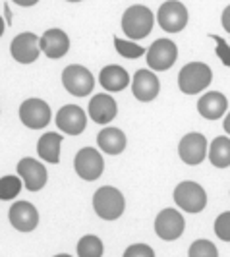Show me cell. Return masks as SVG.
Segmentation results:
<instances>
[{
  "instance_id": "cell-12",
  "label": "cell",
  "mask_w": 230,
  "mask_h": 257,
  "mask_svg": "<svg viewBox=\"0 0 230 257\" xmlns=\"http://www.w3.org/2000/svg\"><path fill=\"white\" fill-rule=\"evenodd\" d=\"M184 228H186V220L182 217V213L174 207L163 209L155 219V232L165 242L178 240L180 236L184 234Z\"/></svg>"
},
{
  "instance_id": "cell-7",
  "label": "cell",
  "mask_w": 230,
  "mask_h": 257,
  "mask_svg": "<svg viewBox=\"0 0 230 257\" xmlns=\"http://www.w3.org/2000/svg\"><path fill=\"white\" fill-rule=\"evenodd\" d=\"M20 120L22 124L29 130H43L51 124L52 118V110L47 101L43 99H37V97H31V99H26L24 103L20 104Z\"/></svg>"
},
{
  "instance_id": "cell-33",
  "label": "cell",
  "mask_w": 230,
  "mask_h": 257,
  "mask_svg": "<svg viewBox=\"0 0 230 257\" xmlns=\"http://www.w3.org/2000/svg\"><path fill=\"white\" fill-rule=\"evenodd\" d=\"M222 128H224V134H226V136H230V110L226 112L224 120H222Z\"/></svg>"
},
{
  "instance_id": "cell-3",
  "label": "cell",
  "mask_w": 230,
  "mask_h": 257,
  "mask_svg": "<svg viewBox=\"0 0 230 257\" xmlns=\"http://www.w3.org/2000/svg\"><path fill=\"white\" fill-rule=\"evenodd\" d=\"M213 81V72L205 62H188L178 72V89L184 95L203 93Z\"/></svg>"
},
{
  "instance_id": "cell-30",
  "label": "cell",
  "mask_w": 230,
  "mask_h": 257,
  "mask_svg": "<svg viewBox=\"0 0 230 257\" xmlns=\"http://www.w3.org/2000/svg\"><path fill=\"white\" fill-rule=\"evenodd\" d=\"M124 257H155V249L147 244H132L126 247Z\"/></svg>"
},
{
  "instance_id": "cell-23",
  "label": "cell",
  "mask_w": 230,
  "mask_h": 257,
  "mask_svg": "<svg viewBox=\"0 0 230 257\" xmlns=\"http://www.w3.org/2000/svg\"><path fill=\"white\" fill-rule=\"evenodd\" d=\"M209 163L215 168L230 167V136H218L209 145Z\"/></svg>"
},
{
  "instance_id": "cell-10",
  "label": "cell",
  "mask_w": 230,
  "mask_h": 257,
  "mask_svg": "<svg viewBox=\"0 0 230 257\" xmlns=\"http://www.w3.org/2000/svg\"><path fill=\"white\" fill-rule=\"evenodd\" d=\"M207 149H209V143H207V138L203 134L190 132L178 143L180 161L188 167H197L207 159Z\"/></svg>"
},
{
  "instance_id": "cell-15",
  "label": "cell",
  "mask_w": 230,
  "mask_h": 257,
  "mask_svg": "<svg viewBox=\"0 0 230 257\" xmlns=\"http://www.w3.org/2000/svg\"><path fill=\"white\" fill-rule=\"evenodd\" d=\"M132 93L140 103H151L161 93V81L153 70L141 68L132 77Z\"/></svg>"
},
{
  "instance_id": "cell-22",
  "label": "cell",
  "mask_w": 230,
  "mask_h": 257,
  "mask_svg": "<svg viewBox=\"0 0 230 257\" xmlns=\"http://www.w3.org/2000/svg\"><path fill=\"white\" fill-rule=\"evenodd\" d=\"M62 136L56 132H47L39 138L37 142V155L45 163L58 165L60 163V147H62Z\"/></svg>"
},
{
  "instance_id": "cell-21",
  "label": "cell",
  "mask_w": 230,
  "mask_h": 257,
  "mask_svg": "<svg viewBox=\"0 0 230 257\" xmlns=\"http://www.w3.org/2000/svg\"><path fill=\"white\" fill-rule=\"evenodd\" d=\"M126 134L120 128H112V126H104V128L97 134V145L104 155H120L126 149Z\"/></svg>"
},
{
  "instance_id": "cell-28",
  "label": "cell",
  "mask_w": 230,
  "mask_h": 257,
  "mask_svg": "<svg viewBox=\"0 0 230 257\" xmlns=\"http://www.w3.org/2000/svg\"><path fill=\"white\" fill-rule=\"evenodd\" d=\"M215 234L218 240L222 242H230V211L220 213L215 220Z\"/></svg>"
},
{
  "instance_id": "cell-1",
  "label": "cell",
  "mask_w": 230,
  "mask_h": 257,
  "mask_svg": "<svg viewBox=\"0 0 230 257\" xmlns=\"http://www.w3.org/2000/svg\"><path fill=\"white\" fill-rule=\"evenodd\" d=\"M122 31L130 41H141L145 39L155 26V14L143 6V4H132L122 14Z\"/></svg>"
},
{
  "instance_id": "cell-4",
  "label": "cell",
  "mask_w": 230,
  "mask_h": 257,
  "mask_svg": "<svg viewBox=\"0 0 230 257\" xmlns=\"http://www.w3.org/2000/svg\"><path fill=\"white\" fill-rule=\"evenodd\" d=\"M172 197L180 211L190 213V215H197L207 207V192L193 180L180 182L172 192Z\"/></svg>"
},
{
  "instance_id": "cell-19",
  "label": "cell",
  "mask_w": 230,
  "mask_h": 257,
  "mask_svg": "<svg viewBox=\"0 0 230 257\" xmlns=\"http://www.w3.org/2000/svg\"><path fill=\"white\" fill-rule=\"evenodd\" d=\"M228 110V99L220 91H209L203 93L197 101V112L205 120H218Z\"/></svg>"
},
{
  "instance_id": "cell-16",
  "label": "cell",
  "mask_w": 230,
  "mask_h": 257,
  "mask_svg": "<svg viewBox=\"0 0 230 257\" xmlns=\"http://www.w3.org/2000/svg\"><path fill=\"white\" fill-rule=\"evenodd\" d=\"M8 220L18 232H33L39 226L37 207L29 201H14L8 211Z\"/></svg>"
},
{
  "instance_id": "cell-35",
  "label": "cell",
  "mask_w": 230,
  "mask_h": 257,
  "mask_svg": "<svg viewBox=\"0 0 230 257\" xmlns=\"http://www.w3.org/2000/svg\"><path fill=\"white\" fill-rule=\"evenodd\" d=\"M4 27H6V22H4L2 18H0V37L4 35Z\"/></svg>"
},
{
  "instance_id": "cell-13",
  "label": "cell",
  "mask_w": 230,
  "mask_h": 257,
  "mask_svg": "<svg viewBox=\"0 0 230 257\" xmlns=\"http://www.w3.org/2000/svg\"><path fill=\"white\" fill-rule=\"evenodd\" d=\"M87 118L85 110L77 104H64L62 108H58V112L54 116V122L60 132H64L68 136H79L87 128Z\"/></svg>"
},
{
  "instance_id": "cell-34",
  "label": "cell",
  "mask_w": 230,
  "mask_h": 257,
  "mask_svg": "<svg viewBox=\"0 0 230 257\" xmlns=\"http://www.w3.org/2000/svg\"><path fill=\"white\" fill-rule=\"evenodd\" d=\"M4 12H6V20H8V26L12 24V20H10V8H8V4L4 6Z\"/></svg>"
},
{
  "instance_id": "cell-5",
  "label": "cell",
  "mask_w": 230,
  "mask_h": 257,
  "mask_svg": "<svg viewBox=\"0 0 230 257\" xmlns=\"http://www.w3.org/2000/svg\"><path fill=\"white\" fill-rule=\"evenodd\" d=\"M147 66L153 72H166L178 60V47L172 39H157L145 52Z\"/></svg>"
},
{
  "instance_id": "cell-29",
  "label": "cell",
  "mask_w": 230,
  "mask_h": 257,
  "mask_svg": "<svg viewBox=\"0 0 230 257\" xmlns=\"http://www.w3.org/2000/svg\"><path fill=\"white\" fill-rule=\"evenodd\" d=\"M209 39H211V41H215V45H217V47H215V52H217L218 60L226 66V68H230V47H228V43H226L222 37H218V35H209Z\"/></svg>"
},
{
  "instance_id": "cell-17",
  "label": "cell",
  "mask_w": 230,
  "mask_h": 257,
  "mask_svg": "<svg viewBox=\"0 0 230 257\" xmlns=\"http://www.w3.org/2000/svg\"><path fill=\"white\" fill-rule=\"evenodd\" d=\"M39 45H41V52L51 58V60H60L64 58L68 51H70V37L68 33L58 29V27H52L47 29L41 37H39Z\"/></svg>"
},
{
  "instance_id": "cell-18",
  "label": "cell",
  "mask_w": 230,
  "mask_h": 257,
  "mask_svg": "<svg viewBox=\"0 0 230 257\" xmlns=\"http://www.w3.org/2000/svg\"><path fill=\"white\" fill-rule=\"evenodd\" d=\"M118 114V104L110 93H97L87 104V116L95 124H110Z\"/></svg>"
},
{
  "instance_id": "cell-26",
  "label": "cell",
  "mask_w": 230,
  "mask_h": 257,
  "mask_svg": "<svg viewBox=\"0 0 230 257\" xmlns=\"http://www.w3.org/2000/svg\"><path fill=\"white\" fill-rule=\"evenodd\" d=\"M114 49H116V52L122 56V58H128V60L141 58V56L147 52L143 47H140L136 41H130V39H120V37H114Z\"/></svg>"
},
{
  "instance_id": "cell-9",
  "label": "cell",
  "mask_w": 230,
  "mask_h": 257,
  "mask_svg": "<svg viewBox=\"0 0 230 257\" xmlns=\"http://www.w3.org/2000/svg\"><path fill=\"white\" fill-rule=\"evenodd\" d=\"M74 170L76 174L85 182H95L101 178L104 172V159L99 149L95 147H83L79 149L74 159Z\"/></svg>"
},
{
  "instance_id": "cell-36",
  "label": "cell",
  "mask_w": 230,
  "mask_h": 257,
  "mask_svg": "<svg viewBox=\"0 0 230 257\" xmlns=\"http://www.w3.org/2000/svg\"><path fill=\"white\" fill-rule=\"evenodd\" d=\"M66 2H81V0H66Z\"/></svg>"
},
{
  "instance_id": "cell-11",
  "label": "cell",
  "mask_w": 230,
  "mask_h": 257,
  "mask_svg": "<svg viewBox=\"0 0 230 257\" xmlns=\"http://www.w3.org/2000/svg\"><path fill=\"white\" fill-rule=\"evenodd\" d=\"M18 176L24 182V188L27 192H41L45 186H47V180H49V172L45 165L33 159V157H24L20 163H18Z\"/></svg>"
},
{
  "instance_id": "cell-27",
  "label": "cell",
  "mask_w": 230,
  "mask_h": 257,
  "mask_svg": "<svg viewBox=\"0 0 230 257\" xmlns=\"http://www.w3.org/2000/svg\"><path fill=\"white\" fill-rule=\"evenodd\" d=\"M188 255L190 257H218V249L211 240L199 238V240L192 242L190 249H188Z\"/></svg>"
},
{
  "instance_id": "cell-8",
  "label": "cell",
  "mask_w": 230,
  "mask_h": 257,
  "mask_svg": "<svg viewBox=\"0 0 230 257\" xmlns=\"http://www.w3.org/2000/svg\"><path fill=\"white\" fill-rule=\"evenodd\" d=\"M155 18H157L161 29L166 31V33L184 31V27L188 26V20H190L188 8L180 0H166V2H163Z\"/></svg>"
},
{
  "instance_id": "cell-20",
  "label": "cell",
  "mask_w": 230,
  "mask_h": 257,
  "mask_svg": "<svg viewBox=\"0 0 230 257\" xmlns=\"http://www.w3.org/2000/svg\"><path fill=\"white\" fill-rule=\"evenodd\" d=\"M99 83L106 93H118L130 85V74L126 68L118 64L104 66L99 72Z\"/></svg>"
},
{
  "instance_id": "cell-6",
  "label": "cell",
  "mask_w": 230,
  "mask_h": 257,
  "mask_svg": "<svg viewBox=\"0 0 230 257\" xmlns=\"http://www.w3.org/2000/svg\"><path fill=\"white\" fill-rule=\"evenodd\" d=\"M62 85L74 97H87L95 89V77L85 66L70 64L62 70Z\"/></svg>"
},
{
  "instance_id": "cell-2",
  "label": "cell",
  "mask_w": 230,
  "mask_h": 257,
  "mask_svg": "<svg viewBox=\"0 0 230 257\" xmlns=\"http://www.w3.org/2000/svg\"><path fill=\"white\" fill-rule=\"evenodd\" d=\"M93 209L99 219L118 220L124 215V209H126L124 193L114 186H101L93 193Z\"/></svg>"
},
{
  "instance_id": "cell-14",
  "label": "cell",
  "mask_w": 230,
  "mask_h": 257,
  "mask_svg": "<svg viewBox=\"0 0 230 257\" xmlns=\"http://www.w3.org/2000/svg\"><path fill=\"white\" fill-rule=\"evenodd\" d=\"M10 54L18 64H33L41 54L39 37L31 31H24L16 35L10 43Z\"/></svg>"
},
{
  "instance_id": "cell-25",
  "label": "cell",
  "mask_w": 230,
  "mask_h": 257,
  "mask_svg": "<svg viewBox=\"0 0 230 257\" xmlns=\"http://www.w3.org/2000/svg\"><path fill=\"white\" fill-rule=\"evenodd\" d=\"M24 188V182L20 176H14V174H6L0 178V201H12L16 199L20 192Z\"/></svg>"
},
{
  "instance_id": "cell-32",
  "label": "cell",
  "mask_w": 230,
  "mask_h": 257,
  "mask_svg": "<svg viewBox=\"0 0 230 257\" xmlns=\"http://www.w3.org/2000/svg\"><path fill=\"white\" fill-rule=\"evenodd\" d=\"M12 2L18 4V6H22V8H31V6L39 4V0H12Z\"/></svg>"
},
{
  "instance_id": "cell-31",
  "label": "cell",
  "mask_w": 230,
  "mask_h": 257,
  "mask_svg": "<svg viewBox=\"0 0 230 257\" xmlns=\"http://www.w3.org/2000/svg\"><path fill=\"white\" fill-rule=\"evenodd\" d=\"M220 24L224 27V31L230 33V4L222 10V16H220Z\"/></svg>"
},
{
  "instance_id": "cell-24",
  "label": "cell",
  "mask_w": 230,
  "mask_h": 257,
  "mask_svg": "<svg viewBox=\"0 0 230 257\" xmlns=\"http://www.w3.org/2000/svg\"><path fill=\"white\" fill-rule=\"evenodd\" d=\"M104 245L102 240L95 234H85L77 242V255L79 257H102Z\"/></svg>"
}]
</instances>
